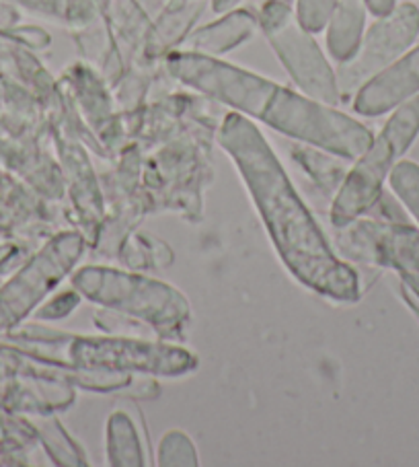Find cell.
Here are the masks:
<instances>
[{"label": "cell", "mask_w": 419, "mask_h": 467, "mask_svg": "<svg viewBox=\"0 0 419 467\" xmlns=\"http://www.w3.org/2000/svg\"><path fill=\"white\" fill-rule=\"evenodd\" d=\"M219 142L243 177L288 272L321 296L337 303H356L360 299L358 272L329 247L323 231L314 223L253 119L230 111L222 119Z\"/></svg>", "instance_id": "1"}, {"label": "cell", "mask_w": 419, "mask_h": 467, "mask_svg": "<svg viewBox=\"0 0 419 467\" xmlns=\"http://www.w3.org/2000/svg\"><path fill=\"white\" fill-rule=\"evenodd\" d=\"M419 136V95L403 101L393 109L381 134L358 157L356 165L345 175L332 206V223L348 227L360 214L368 213L383 196V183L393 167L405 155Z\"/></svg>", "instance_id": "2"}, {"label": "cell", "mask_w": 419, "mask_h": 467, "mask_svg": "<svg viewBox=\"0 0 419 467\" xmlns=\"http://www.w3.org/2000/svg\"><path fill=\"white\" fill-rule=\"evenodd\" d=\"M261 122L312 149L350 161H356L374 139L364 124L335 106L281 85L273 93Z\"/></svg>", "instance_id": "3"}, {"label": "cell", "mask_w": 419, "mask_h": 467, "mask_svg": "<svg viewBox=\"0 0 419 467\" xmlns=\"http://www.w3.org/2000/svg\"><path fill=\"white\" fill-rule=\"evenodd\" d=\"M87 299L147 321L163 334H175L189 319V303L177 288L138 274L87 265L72 276Z\"/></svg>", "instance_id": "4"}, {"label": "cell", "mask_w": 419, "mask_h": 467, "mask_svg": "<svg viewBox=\"0 0 419 467\" xmlns=\"http://www.w3.org/2000/svg\"><path fill=\"white\" fill-rule=\"evenodd\" d=\"M167 70L185 87L210 99L220 101L232 111L261 119L265 108L276 93L278 83L255 75L235 64L191 50H173L167 54Z\"/></svg>", "instance_id": "5"}, {"label": "cell", "mask_w": 419, "mask_h": 467, "mask_svg": "<svg viewBox=\"0 0 419 467\" xmlns=\"http://www.w3.org/2000/svg\"><path fill=\"white\" fill-rule=\"evenodd\" d=\"M417 36L419 9L415 5L403 3L384 17H376L368 31H364L356 56L350 62L340 64V70H335L342 101L353 99V95L368 80H373L384 68H389L394 60H399L415 42Z\"/></svg>", "instance_id": "6"}, {"label": "cell", "mask_w": 419, "mask_h": 467, "mask_svg": "<svg viewBox=\"0 0 419 467\" xmlns=\"http://www.w3.org/2000/svg\"><path fill=\"white\" fill-rule=\"evenodd\" d=\"M64 357L75 368L142 370L157 375H183L196 368V357L177 346L140 340H103V337H66Z\"/></svg>", "instance_id": "7"}, {"label": "cell", "mask_w": 419, "mask_h": 467, "mask_svg": "<svg viewBox=\"0 0 419 467\" xmlns=\"http://www.w3.org/2000/svg\"><path fill=\"white\" fill-rule=\"evenodd\" d=\"M265 37L301 93L329 106H337L342 101L337 72L327 62L312 34L298 26L296 19L265 31Z\"/></svg>", "instance_id": "8"}, {"label": "cell", "mask_w": 419, "mask_h": 467, "mask_svg": "<svg viewBox=\"0 0 419 467\" xmlns=\"http://www.w3.org/2000/svg\"><path fill=\"white\" fill-rule=\"evenodd\" d=\"M419 95V46L407 50L389 68L360 88L353 95V109L360 116L376 118L393 111L403 101Z\"/></svg>", "instance_id": "9"}, {"label": "cell", "mask_w": 419, "mask_h": 467, "mask_svg": "<svg viewBox=\"0 0 419 467\" xmlns=\"http://www.w3.org/2000/svg\"><path fill=\"white\" fill-rule=\"evenodd\" d=\"M353 241L366 262L394 265L403 272H419V231L411 224H358Z\"/></svg>", "instance_id": "10"}, {"label": "cell", "mask_w": 419, "mask_h": 467, "mask_svg": "<svg viewBox=\"0 0 419 467\" xmlns=\"http://www.w3.org/2000/svg\"><path fill=\"white\" fill-rule=\"evenodd\" d=\"M257 27H260L257 15L247 9H230L219 21L191 31L185 42H188L191 52L220 56L247 42Z\"/></svg>", "instance_id": "11"}, {"label": "cell", "mask_w": 419, "mask_h": 467, "mask_svg": "<svg viewBox=\"0 0 419 467\" xmlns=\"http://www.w3.org/2000/svg\"><path fill=\"white\" fill-rule=\"evenodd\" d=\"M364 0H337L335 11L327 21V50L337 64L350 62L356 56L366 31Z\"/></svg>", "instance_id": "12"}, {"label": "cell", "mask_w": 419, "mask_h": 467, "mask_svg": "<svg viewBox=\"0 0 419 467\" xmlns=\"http://www.w3.org/2000/svg\"><path fill=\"white\" fill-rule=\"evenodd\" d=\"M206 0H171L167 13L150 31L147 52L150 56L173 52V46L189 36L193 23L204 11Z\"/></svg>", "instance_id": "13"}, {"label": "cell", "mask_w": 419, "mask_h": 467, "mask_svg": "<svg viewBox=\"0 0 419 467\" xmlns=\"http://www.w3.org/2000/svg\"><path fill=\"white\" fill-rule=\"evenodd\" d=\"M107 455L114 465H142V449L130 418L118 412L109 418L107 426Z\"/></svg>", "instance_id": "14"}, {"label": "cell", "mask_w": 419, "mask_h": 467, "mask_svg": "<svg viewBox=\"0 0 419 467\" xmlns=\"http://www.w3.org/2000/svg\"><path fill=\"white\" fill-rule=\"evenodd\" d=\"M391 188L419 224V165L414 161H399L389 175Z\"/></svg>", "instance_id": "15"}, {"label": "cell", "mask_w": 419, "mask_h": 467, "mask_svg": "<svg viewBox=\"0 0 419 467\" xmlns=\"http://www.w3.org/2000/svg\"><path fill=\"white\" fill-rule=\"evenodd\" d=\"M160 465H198V451L181 431L167 432L158 447Z\"/></svg>", "instance_id": "16"}, {"label": "cell", "mask_w": 419, "mask_h": 467, "mask_svg": "<svg viewBox=\"0 0 419 467\" xmlns=\"http://www.w3.org/2000/svg\"><path fill=\"white\" fill-rule=\"evenodd\" d=\"M335 6L337 0H296L294 19L298 21V26L314 36L325 29Z\"/></svg>", "instance_id": "17"}, {"label": "cell", "mask_w": 419, "mask_h": 467, "mask_svg": "<svg viewBox=\"0 0 419 467\" xmlns=\"http://www.w3.org/2000/svg\"><path fill=\"white\" fill-rule=\"evenodd\" d=\"M296 0H265L260 15H257V21H260V29L270 31L273 27H280L281 23L292 19V6Z\"/></svg>", "instance_id": "18"}, {"label": "cell", "mask_w": 419, "mask_h": 467, "mask_svg": "<svg viewBox=\"0 0 419 467\" xmlns=\"http://www.w3.org/2000/svg\"><path fill=\"white\" fill-rule=\"evenodd\" d=\"M364 5L368 13H373L374 17H384L397 6V0H364Z\"/></svg>", "instance_id": "19"}, {"label": "cell", "mask_w": 419, "mask_h": 467, "mask_svg": "<svg viewBox=\"0 0 419 467\" xmlns=\"http://www.w3.org/2000/svg\"><path fill=\"white\" fill-rule=\"evenodd\" d=\"M239 3H240V0H210V5H212L214 13H227L230 9H235Z\"/></svg>", "instance_id": "20"}, {"label": "cell", "mask_w": 419, "mask_h": 467, "mask_svg": "<svg viewBox=\"0 0 419 467\" xmlns=\"http://www.w3.org/2000/svg\"><path fill=\"white\" fill-rule=\"evenodd\" d=\"M147 3H157V5L163 6V5H169V3H171V0H147Z\"/></svg>", "instance_id": "21"}]
</instances>
